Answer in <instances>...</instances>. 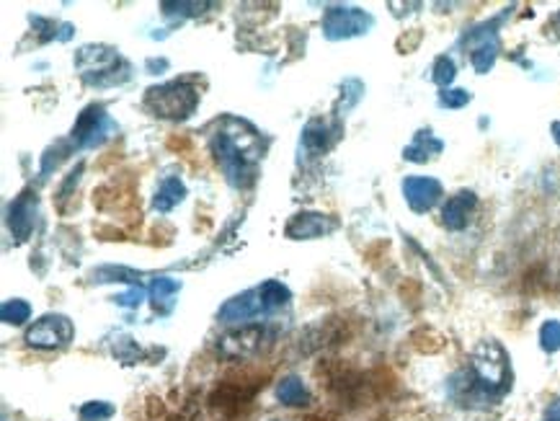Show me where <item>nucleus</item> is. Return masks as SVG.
<instances>
[{
  "label": "nucleus",
  "instance_id": "nucleus-5",
  "mask_svg": "<svg viewBox=\"0 0 560 421\" xmlns=\"http://www.w3.org/2000/svg\"><path fill=\"white\" fill-rule=\"evenodd\" d=\"M547 421H560V403H556L547 414Z\"/></svg>",
  "mask_w": 560,
  "mask_h": 421
},
{
  "label": "nucleus",
  "instance_id": "nucleus-2",
  "mask_svg": "<svg viewBox=\"0 0 560 421\" xmlns=\"http://www.w3.org/2000/svg\"><path fill=\"white\" fill-rule=\"evenodd\" d=\"M279 400L282 403H287V406H305L308 403V390H305V385L300 382L297 378H287L279 382Z\"/></svg>",
  "mask_w": 560,
  "mask_h": 421
},
{
  "label": "nucleus",
  "instance_id": "nucleus-1",
  "mask_svg": "<svg viewBox=\"0 0 560 421\" xmlns=\"http://www.w3.org/2000/svg\"><path fill=\"white\" fill-rule=\"evenodd\" d=\"M406 191H408V199H411L416 210H426V207L434 205L436 197H439V184L426 181V179H411L406 184Z\"/></svg>",
  "mask_w": 560,
  "mask_h": 421
},
{
  "label": "nucleus",
  "instance_id": "nucleus-3",
  "mask_svg": "<svg viewBox=\"0 0 560 421\" xmlns=\"http://www.w3.org/2000/svg\"><path fill=\"white\" fill-rule=\"evenodd\" d=\"M114 414V406H109L104 400H93V403H85L81 408V419L83 421H106Z\"/></svg>",
  "mask_w": 560,
  "mask_h": 421
},
{
  "label": "nucleus",
  "instance_id": "nucleus-4",
  "mask_svg": "<svg viewBox=\"0 0 560 421\" xmlns=\"http://www.w3.org/2000/svg\"><path fill=\"white\" fill-rule=\"evenodd\" d=\"M539 338H542V349H545V352H556V349H560V323H556V320L545 323V329H542Z\"/></svg>",
  "mask_w": 560,
  "mask_h": 421
},
{
  "label": "nucleus",
  "instance_id": "nucleus-6",
  "mask_svg": "<svg viewBox=\"0 0 560 421\" xmlns=\"http://www.w3.org/2000/svg\"><path fill=\"white\" fill-rule=\"evenodd\" d=\"M553 132H556V137H558V143H560V125L553 127Z\"/></svg>",
  "mask_w": 560,
  "mask_h": 421
}]
</instances>
